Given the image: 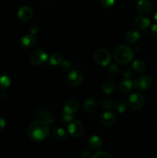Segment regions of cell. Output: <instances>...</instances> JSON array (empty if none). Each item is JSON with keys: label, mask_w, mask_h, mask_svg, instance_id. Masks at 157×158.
<instances>
[{"label": "cell", "mask_w": 157, "mask_h": 158, "mask_svg": "<svg viewBox=\"0 0 157 158\" xmlns=\"http://www.w3.org/2000/svg\"><path fill=\"white\" fill-rule=\"evenodd\" d=\"M132 73L131 72L129 69H126V70L123 71V77L125 80H131V78L132 77Z\"/></svg>", "instance_id": "cell-32"}, {"label": "cell", "mask_w": 157, "mask_h": 158, "mask_svg": "<svg viewBox=\"0 0 157 158\" xmlns=\"http://www.w3.org/2000/svg\"><path fill=\"white\" fill-rule=\"evenodd\" d=\"M151 32L153 36L157 37V24H155L152 26V29H151Z\"/></svg>", "instance_id": "cell-34"}, {"label": "cell", "mask_w": 157, "mask_h": 158, "mask_svg": "<svg viewBox=\"0 0 157 158\" xmlns=\"http://www.w3.org/2000/svg\"><path fill=\"white\" fill-rule=\"evenodd\" d=\"M133 51L126 46H121L116 48L114 52V59L119 64H127L133 58Z\"/></svg>", "instance_id": "cell-2"}, {"label": "cell", "mask_w": 157, "mask_h": 158, "mask_svg": "<svg viewBox=\"0 0 157 158\" xmlns=\"http://www.w3.org/2000/svg\"><path fill=\"white\" fill-rule=\"evenodd\" d=\"M17 15H18L19 19H21L22 21L26 22L32 19V15H33V12L30 7L24 6L19 8L18 12H17Z\"/></svg>", "instance_id": "cell-9"}, {"label": "cell", "mask_w": 157, "mask_h": 158, "mask_svg": "<svg viewBox=\"0 0 157 158\" xmlns=\"http://www.w3.org/2000/svg\"><path fill=\"white\" fill-rule=\"evenodd\" d=\"M129 106L134 110H139L144 106L145 99L140 93H134L131 94L128 100Z\"/></svg>", "instance_id": "cell-4"}, {"label": "cell", "mask_w": 157, "mask_h": 158, "mask_svg": "<svg viewBox=\"0 0 157 158\" xmlns=\"http://www.w3.org/2000/svg\"><path fill=\"white\" fill-rule=\"evenodd\" d=\"M139 33L136 31L134 30H130L129 32H127L126 33V42L129 44H134V43H136L138 42V40H139Z\"/></svg>", "instance_id": "cell-16"}, {"label": "cell", "mask_w": 157, "mask_h": 158, "mask_svg": "<svg viewBox=\"0 0 157 158\" xmlns=\"http://www.w3.org/2000/svg\"><path fill=\"white\" fill-rule=\"evenodd\" d=\"M49 134V125L43 120H35L28 128V135L34 141H42Z\"/></svg>", "instance_id": "cell-1"}, {"label": "cell", "mask_w": 157, "mask_h": 158, "mask_svg": "<svg viewBox=\"0 0 157 158\" xmlns=\"http://www.w3.org/2000/svg\"><path fill=\"white\" fill-rule=\"evenodd\" d=\"M114 89H115V84H114L113 81L111 80H105L102 85L103 92L106 95H109L112 94L114 91Z\"/></svg>", "instance_id": "cell-17"}, {"label": "cell", "mask_w": 157, "mask_h": 158, "mask_svg": "<svg viewBox=\"0 0 157 158\" xmlns=\"http://www.w3.org/2000/svg\"><path fill=\"white\" fill-rule=\"evenodd\" d=\"M45 1H51V0H45Z\"/></svg>", "instance_id": "cell-38"}, {"label": "cell", "mask_w": 157, "mask_h": 158, "mask_svg": "<svg viewBox=\"0 0 157 158\" xmlns=\"http://www.w3.org/2000/svg\"><path fill=\"white\" fill-rule=\"evenodd\" d=\"M61 120L63 123H69V122H72L73 120V117H72V114H68V113L63 111L61 114Z\"/></svg>", "instance_id": "cell-27"}, {"label": "cell", "mask_w": 157, "mask_h": 158, "mask_svg": "<svg viewBox=\"0 0 157 158\" xmlns=\"http://www.w3.org/2000/svg\"><path fill=\"white\" fill-rule=\"evenodd\" d=\"M92 158H112V156L106 151H99L94 154Z\"/></svg>", "instance_id": "cell-29"}, {"label": "cell", "mask_w": 157, "mask_h": 158, "mask_svg": "<svg viewBox=\"0 0 157 158\" xmlns=\"http://www.w3.org/2000/svg\"><path fill=\"white\" fill-rule=\"evenodd\" d=\"M109 72L111 75H116L119 73V68L116 65L112 64L109 67Z\"/></svg>", "instance_id": "cell-31"}, {"label": "cell", "mask_w": 157, "mask_h": 158, "mask_svg": "<svg viewBox=\"0 0 157 158\" xmlns=\"http://www.w3.org/2000/svg\"><path fill=\"white\" fill-rule=\"evenodd\" d=\"M133 87L139 91H144L149 89L152 85V78L149 76H141L137 77L133 83Z\"/></svg>", "instance_id": "cell-5"}, {"label": "cell", "mask_w": 157, "mask_h": 158, "mask_svg": "<svg viewBox=\"0 0 157 158\" xmlns=\"http://www.w3.org/2000/svg\"><path fill=\"white\" fill-rule=\"evenodd\" d=\"M152 125H153L154 127L157 129V116H155L153 118V120H152Z\"/></svg>", "instance_id": "cell-36"}, {"label": "cell", "mask_w": 157, "mask_h": 158, "mask_svg": "<svg viewBox=\"0 0 157 158\" xmlns=\"http://www.w3.org/2000/svg\"><path fill=\"white\" fill-rule=\"evenodd\" d=\"M80 155H81L82 158H89L91 155L90 151H89L88 149H83V151H81V154H80Z\"/></svg>", "instance_id": "cell-33"}, {"label": "cell", "mask_w": 157, "mask_h": 158, "mask_svg": "<svg viewBox=\"0 0 157 158\" xmlns=\"http://www.w3.org/2000/svg\"><path fill=\"white\" fill-rule=\"evenodd\" d=\"M135 7L143 14H149L152 11V5L149 0H137Z\"/></svg>", "instance_id": "cell-11"}, {"label": "cell", "mask_w": 157, "mask_h": 158, "mask_svg": "<svg viewBox=\"0 0 157 158\" xmlns=\"http://www.w3.org/2000/svg\"><path fill=\"white\" fill-rule=\"evenodd\" d=\"M154 20H155V23H157V12H155V13L154 14Z\"/></svg>", "instance_id": "cell-37"}, {"label": "cell", "mask_w": 157, "mask_h": 158, "mask_svg": "<svg viewBox=\"0 0 157 158\" xmlns=\"http://www.w3.org/2000/svg\"><path fill=\"white\" fill-rule=\"evenodd\" d=\"M155 1H157V0H155Z\"/></svg>", "instance_id": "cell-39"}, {"label": "cell", "mask_w": 157, "mask_h": 158, "mask_svg": "<svg viewBox=\"0 0 157 158\" xmlns=\"http://www.w3.org/2000/svg\"><path fill=\"white\" fill-rule=\"evenodd\" d=\"M29 61L33 65H39L45 63L48 59V55L44 51L37 49L31 52L29 55Z\"/></svg>", "instance_id": "cell-6"}, {"label": "cell", "mask_w": 157, "mask_h": 158, "mask_svg": "<svg viewBox=\"0 0 157 158\" xmlns=\"http://www.w3.org/2000/svg\"><path fill=\"white\" fill-rule=\"evenodd\" d=\"M83 80V76L80 71L72 70L68 74L66 81L70 86H78L82 83Z\"/></svg>", "instance_id": "cell-7"}, {"label": "cell", "mask_w": 157, "mask_h": 158, "mask_svg": "<svg viewBox=\"0 0 157 158\" xmlns=\"http://www.w3.org/2000/svg\"><path fill=\"white\" fill-rule=\"evenodd\" d=\"M72 63L70 62L67 61V60H66V61H62L58 64V68L62 72H68V71H69L72 69Z\"/></svg>", "instance_id": "cell-26"}, {"label": "cell", "mask_w": 157, "mask_h": 158, "mask_svg": "<svg viewBox=\"0 0 157 158\" xmlns=\"http://www.w3.org/2000/svg\"><path fill=\"white\" fill-rule=\"evenodd\" d=\"M83 107H84L85 111H86L87 113H92L95 111V108H96V103L92 99H87L85 100Z\"/></svg>", "instance_id": "cell-22"}, {"label": "cell", "mask_w": 157, "mask_h": 158, "mask_svg": "<svg viewBox=\"0 0 157 158\" xmlns=\"http://www.w3.org/2000/svg\"><path fill=\"white\" fill-rule=\"evenodd\" d=\"M11 85V80L8 76L3 75L0 77V89H8Z\"/></svg>", "instance_id": "cell-23"}, {"label": "cell", "mask_w": 157, "mask_h": 158, "mask_svg": "<svg viewBox=\"0 0 157 158\" xmlns=\"http://www.w3.org/2000/svg\"><path fill=\"white\" fill-rule=\"evenodd\" d=\"M35 114H36L37 117H40L41 120H43L49 124H51L54 121V117L52 113L49 112L47 110L44 109V108L41 107L37 109L35 111Z\"/></svg>", "instance_id": "cell-10"}, {"label": "cell", "mask_w": 157, "mask_h": 158, "mask_svg": "<svg viewBox=\"0 0 157 158\" xmlns=\"http://www.w3.org/2000/svg\"><path fill=\"white\" fill-rule=\"evenodd\" d=\"M52 134H53V137L58 140H65V139L67 137L66 131H65L63 128H61V127L55 128V129L53 130Z\"/></svg>", "instance_id": "cell-21"}, {"label": "cell", "mask_w": 157, "mask_h": 158, "mask_svg": "<svg viewBox=\"0 0 157 158\" xmlns=\"http://www.w3.org/2000/svg\"><path fill=\"white\" fill-rule=\"evenodd\" d=\"M69 134L73 137H79L84 131V127L80 121L73 120L70 123L68 127Z\"/></svg>", "instance_id": "cell-8"}, {"label": "cell", "mask_w": 157, "mask_h": 158, "mask_svg": "<svg viewBox=\"0 0 157 158\" xmlns=\"http://www.w3.org/2000/svg\"><path fill=\"white\" fill-rule=\"evenodd\" d=\"M79 108V103L75 100H70L67 101L65 104L64 111L68 114H73L78 110Z\"/></svg>", "instance_id": "cell-15"}, {"label": "cell", "mask_w": 157, "mask_h": 158, "mask_svg": "<svg viewBox=\"0 0 157 158\" xmlns=\"http://www.w3.org/2000/svg\"><path fill=\"white\" fill-rule=\"evenodd\" d=\"M102 140L98 136H92L89 140V147L92 150H98L102 146Z\"/></svg>", "instance_id": "cell-18"}, {"label": "cell", "mask_w": 157, "mask_h": 158, "mask_svg": "<svg viewBox=\"0 0 157 158\" xmlns=\"http://www.w3.org/2000/svg\"><path fill=\"white\" fill-rule=\"evenodd\" d=\"M35 42H36V38L33 34H26L24 36L22 37L20 43L22 47L28 49V48L33 46Z\"/></svg>", "instance_id": "cell-14"}, {"label": "cell", "mask_w": 157, "mask_h": 158, "mask_svg": "<svg viewBox=\"0 0 157 158\" xmlns=\"http://www.w3.org/2000/svg\"><path fill=\"white\" fill-rule=\"evenodd\" d=\"M94 60L100 66H107L111 61L110 52L103 48L97 49L94 53Z\"/></svg>", "instance_id": "cell-3"}, {"label": "cell", "mask_w": 157, "mask_h": 158, "mask_svg": "<svg viewBox=\"0 0 157 158\" xmlns=\"http://www.w3.org/2000/svg\"><path fill=\"white\" fill-rule=\"evenodd\" d=\"M100 3L104 8L109 9V8L113 6L114 3H115V0H100Z\"/></svg>", "instance_id": "cell-30"}, {"label": "cell", "mask_w": 157, "mask_h": 158, "mask_svg": "<svg viewBox=\"0 0 157 158\" xmlns=\"http://www.w3.org/2000/svg\"><path fill=\"white\" fill-rule=\"evenodd\" d=\"M112 101L111 99L109 98H104L103 100H102V106H103V108L105 109H111L112 107Z\"/></svg>", "instance_id": "cell-28"}, {"label": "cell", "mask_w": 157, "mask_h": 158, "mask_svg": "<svg viewBox=\"0 0 157 158\" xmlns=\"http://www.w3.org/2000/svg\"><path fill=\"white\" fill-rule=\"evenodd\" d=\"M134 26L140 30L146 29L150 26V20L144 16H137L134 19Z\"/></svg>", "instance_id": "cell-13"}, {"label": "cell", "mask_w": 157, "mask_h": 158, "mask_svg": "<svg viewBox=\"0 0 157 158\" xmlns=\"http://www.w3.org/2000/svg\"><path fill=\"white\" fill-rule=\"evenodd\" d=\"M133 87V83L131 80H123L119 85L120 91L123 94H128L132 90Z\"/></svg>", "instance_id": "cell-19"}, {"label": "cell", "mask_w": 157, "mask_h": 158, "mask_svg": "<svg viewBox=\"0 0 157 158\" xmlns=\"http://www.w3.org/2000/svg\"><path fill=\"white\" fill-rule=\"evenodd\" d=\"M115 110L119 113H123L126 110V102L124 100H119L115 103Z\"/></svg>", "instance_id": "cell-25"}, {"label": "cell", "mask_w": 157, "mask_h": 158, "mask_svg": "<svg viewBox=\"0 0 157 158\" xmlns=\"http://www.w3.org/2000/svg\"><path fill=\"white\" fill-rule=\"evenodd\" d=\"M115 115H114L113 113L110 112V111L103 113L99 118V121L101 123V124L106 127L112 125L115 122Z\"/></svg>", "instance_id": "cell-12"}, {"label": "cell", "mask_w": 157, "mask_h": 158, "mask_svg": "<svg viewBox=\"0 0 157 158\" xmlns=\"http://www.w3.org/2000/svg\"><path fill=\"white\" fill-rule=\"evenodd\" d=\"M132 69L138 73H142L146 69V64L141 60H136L132 63Z\"/></svg>", "instance_id": "cell-20"}, {"label": "cell", "mask_w": 157, "mask_h": 158, "mask_svg": "<svg viewBox=\"0 0 157 158\" xmlns=\"http://www.w3.org/2000/svg\"><path fill=\"white\" fill-rule=\"evenodd\" d=\"M6 127V120L3 118H0V132L3 131Z\"/></svg>", "instance_id": "cell-35"}, {"label": "cell", "mask_w": 157, "mask_h": 158, "mask_svg": "<svg viewBox=\"0 0 157 158\" xmlns=\"http://www.w3.org/2000/svg\"><path fill=\"white\" fill-rule=\"evenodd\" d=\"M62 61V57L58 53H53L49 57V64L52 66H58L61 62Z\"/></svg>", "instance_id": "cell-24"}]
</instances>
